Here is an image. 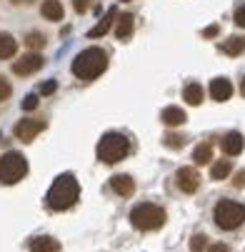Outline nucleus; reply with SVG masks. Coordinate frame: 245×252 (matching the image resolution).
Returning <instances> with one entry per match:
<instances>
[{
	"instance_id": "f257e3e1",
	"label": "nucleus",
	"mask_w": 245,
	"mask_h": 252,
	"mask_svg": "<svg viewBox=\"0 0 245 252\" xmlns=\"http://www.w3.org/2000/svg\"><path fill=\"white\" fill-rule=\"evenodd\" d=\"M78 195H80L78 180L70 175V172H65V175L55 177V183L50 185L45 200H48V207H50V210L63 212V210H68V207H73V205H75Z\"/></svg>"
},
{
	"instance_id": "f03ea898",
	"label": "nucleus",
	"mask_w": 245,
	"mask_h": 252,
	"mask_svg": "<svg viewBox=\"0 0 245 252\" xmlns=\"http://www.w3.org/2000/svg\"><path fill=\"white\" fill-rule=\"evenodd\" d=\"M105 67H108V55H105V50L88 48V50L75 55V60H73V75L78 80H95L98 75L105 73Z\"/></svg>"
},
{
	"instance_id": "7ed1b4c3",
	"label": "nucleus",
	"mask_w": 245,
	"mask_h": 252,
	"mask_svg": "<svg viewBox=\"0 0 245 252\" xmlns=\"http://www.w3.org/2000/svg\"><path fill=\"white\" fill-rule=\"evenodd\" d=\"M128 153H130V142L120 132H108L98 142V160L105 165H115V162L125 160Z\"/></svg>"
},
{
	"instance_id": "20e7f679",
	"label": "nucleus",
	"mask_w": 245,
	"mask_h": 252,
	"mask_svg": "<svg viewBox=\"0 0 245 252\" xmlns=\"http://www.w3.org/2000/svg\"><path fill=\"white\" fill-rule=\"evenodd\" d=\"M130 222H133L135 230H143V232L158 230V227L165 225V210L160 205H153V202L135 205L133 212H130Z\"/></svg>"
},
{
	"instance_id": "39448f33",
	"label": "nucleus",
	"mask_w": 245,
	"mask_h": 252,
	"mask_svg": "<svg viewBox=\"0 0 245 252\" xmlns=\"http://www.w3.org/2000/svg\"><path fill=\"white\" fill-rule=\"evenodd\" d=\"M213 220L220 230H238L245 220V205L233 200H220L213 210Z\"/></svg>"
},
{
	"instance_id": "423d86ee",
	"label": "nucleus",
	"mask_w": 245,
	"mask_h": 252,
	"mask_svg": "<svg viewBox=\"0 0 245 252\" xmlns=\"http://www.w3.org/2000/svg\"><path fill=\"white\" fill-rule=\"evenodd\" d=\"M25 175H28V160L20 153L10 150L0 158V183L3 185H15Z\"/></svg>"
},
{
	"instance_id": "0eeeda50",
	"label": "nucleus",
	"mask_w": 245,
	"mask_h": 252,
	"mask_svg": "<svg viewBox=\"0 0 245 252\" xmlns=\"http://www.w3.org/2000/svg\"><path fill=\"white\" fill-rule=\"evenodd\" d=\"M43 130H45V120H20L13 127V132L20 142H33L38 137V132H43Z\"/></svg>"
},
{
	"instance_id": "6e6552de",
	"label": "nucleus",
	"mask_w": 245,
	"mask_h": 252,
	"mask_svg": "<svg viewBox=\"0 0 245 252\" xmlns=\"http://www.w3.org/2000/svg\"><path fill=\"white\" fill-rule=\"evenodd\" d=\"M43 55L38 53H30V55H23L20 60L13 63V73L15 75H33V73H38V70L43 67Z\"/></svg>"
},
{
	"instance_id": "1a4fd4ad",
	"label": "nucleus",
	"mask_w": 245,
	"mask_h": 252,
	"mask_svg": "<svg viewBox=\"0 0 245 252\" xmlns=\"http://www.w3.org/2000/svg\"><path fill=\"white\" fill-rule=\"evenodd\" d=\"M175 180H178V188L185 192V195H193L200 185V175L195 167H180L178 175H175Z\"/></svg>"
},
{
	"instance_id": "9d476101",
	"label": "nucleus",
	"mask_w": 245,
	"mask_h": 252,
	"mask_svg": "<svg viewBox=\"0 0 245 252\" xmlns=\"http://www.w3.org/2000/svg\"><path fill=\"white\" fill-rule=\"evenodd\" d=\"M243 145H245V140H243V135H240V132H228V135L220 140L223 153H225V155H230V158L240 155V153H243Z\"/></svg>"
},
{
	"instance_id": "9b49d317",
	"label": "nucleus",
	"mask_w": 245,
	"mask_h": 252,
	"mask_svg": "<svg viewBox=\"0 0 245 252\" xmlns=\"http://www.w3.org/2000/svg\"><path fill=\"white\" fill-rule=\"evenodd\" d=\"M230 95H233V85H230V80H225V78H215L213 83H210V97H213V100L223 102V100H230Z\"/></svg>"
},
{
	"instance_id": "f8f14e48",
	"label": "nucleus",
	"mask_w": 245,
	"mask_h": 252,
	"mask_svg": "<svg viewBox=\"0 0 245 252\" xmlns=\"http://www.w3.org/2000/svg\"><path fill=\"white\" fill-rule=\"evenodd\" d=\"M160 120H163V125H168V127H178V125H183V123L188 120V115H185L183 107L170 105V107H165V110H163Z\"/></svg>"
},
{
	"instance_id": "ddd939ff",
	"label": "nucleus",
	"mask_w": 245,
	"mask_h": 252,
	"mask_svg": "<svg viewBox=\"0 0 245 252\" xmlns=\"http://www.w3.org/2000/svg\"><path fill=\"white\" fill-rule=\"evenodd\" d=\"M110 188L120 195V197H130L135 192V183L128 177V175H113L110 177Z\"/></svg>"
},
{
	"instance_id": "4468645a",
	"label": "nucleus",
	"mask_w": 245,
	"mask_h": 252,
	"mask_svg": "<svg viewBox=\"0 0 245 252\" xmlns=\"http://www.w3.org/2000/svg\"><path fill=\"white\" fill-rule=\"evenodd\" d=\"M115 18H118V8L113 5V8L108 10V15H105V18H103V20H100V23L88 32V38H100V35H105V32L110 30V25H113V20H115Z\"/></svg>"
},
{
	"instance_id": "2eb2a0df",
	"label": "nucleus",
	"mask_w": 245,
	"mask_h": 252,
	"mask_svg": "<svg viewBox=\"0 0 245 252\" xmlns=\"http://www.w3.org/2000/svg\"><path fill=\"white\" fill-rule=\"evenodd\" d=\"M18 53V40L10 32H0V60H8Z\"/></svg>"
},
{
	"instance_id": "dca6fc26",
	"label": "nucleus",
	"mask_w": 245,
	"mask_h": 252,
	"mask_svg": "<svg viewBox=\"0 0 245 252\" xmlns=\"http://www.w3.org/2000/svg\"><path fill=\"white\" fill-rule=\"evenodd\" d=\"M30 252H60V242L53 237H35L30 242Z\"/></svg>"
},
{
	"instance_id": "f3484780",
	"label": "nucleus",
	"mask_w": 245,
	"mask_h": 252,
	"mask_svg": "<svg viewBox=\"0 0 245 252\" xmlns=\"http://www.w3.org/2000/svg\"><path fill=\"white\" fill-rule=\"evenodd\" d=\"M40 13H43V18H48V20H63V15H65L60 0H45L43 8H40Z\"/></svg>"
},
{
	"instance_id": "a211bd4d",
	"label": "nucleus",
	"mask_w": 245,
	"mask_h": 252,
	"mask_svg": "<svg viewBox=\"0 0 245 252\" xmlns=\"http://www.w3.org/2000/svg\"><path fill=\"white\" fill-rule=\"evenodd\" d=\"M223 53L235 58V55H243L245 53V38H240V35H230V38L223 43Z\"/></svg>"
},
{
	"instance_id": "6ab92c4d",
	"label": "nucleus",
	"mask_w": 245,
	"mask_h": 252,
	"mask_svg": "<svg viewBox=\"0 0 245 252\" xmlns=\"http://www.w3.org/2000/svg\"><path fill=\"white\" fill-rule=\"evenodd\" d=\"M203 85H198V83H190V85H185V90H183V100L188 102V105H200L203 102Z\"/></svg>"
},
{
	"instance_id": "aec40b11",
	"label": "nucleus",
	"mask_w": 245,
	"mask_h": 252,
	"mask_svg": "<svg viewBox=\"0 0 245 252\" xmlns=\"http://www.w3.org/2000/svg\"><path fill=\"white\" fill-rule=\"evenodd\" d=\"M133 15L130 13H123L120 18H118V28H115V35L120 40H125V38H130V32H133Z\"/></svg>"
},
{
	"instance_id": "412c9836",
	"label": "nucleus",
	"mask_w": 245,
	"mask_h": 252,
	"mask_svg": "<svg viewBox=\"0 0 245 252\" xmlns=\"http://www.w3.org/2000/svg\"><path fill=\"white\" fill-rule=\"evenodd\" d=\"M230 170H233L230 160H218L213 167H210V177H213V180H225L230 175Z\"/></svg>"
},
{
	"instance_id": "4be33fe9",
	"label": "nucleus",
	"mask_w": 245,
	"mask_h": 252,
	"mask_svg": "<svg viewBox=\"0 0 245 252\" xmlns=\"http://www.w3.org/2000/svg\"><path fill=\"white\" fill-rule=\"evenodd\" d=\"M210 158H213V148H210L208 142L198 145V148H195V153H193V160H195V165H205V162H210Z\"/></svg>"
},
{
	"instance_id": "5701e85b",
	"label": "nucleus",
	"mask_w": 245,
	"mask_h": 252,
	"mask_svg": "<svg viewBox=\"0 0 245 252\" xmlns=\"http://www.w3.org/2000/svg\"><path fill=\"white\" fill-rule=\"evenodd\" d=\"M25 43H28V48H33V50H40V48H45V35H40V32H30Z\"/></svg>"
},
{
	"instance_id": "b1692460",
	"label": "nucleus",
	"mask_w": 245,
	"mask_h": 252,
	"mask_svg": "<svg viewBox=\"0 0 245 252\" xmlns=\"http://www.w3.org/2000/svg\"><path fill=\"white\" fill-rule=\"evenodd\" d=\"M163 142H165V148H170V150H178V148H183V145H185V140H183L180 135H175V132L165 135V137H163Z\"/></svg>"
},
{
	"instance_id": "393cba45",
	"label": "nucleus",
	"mask_w": 245,
	"mask_h": 252,
	"mask_svg": "<svg viewBox=\"0 0 245 252\" xmlns=\"http://www.w3.org/2000/svg\"><path fill=\"white\" fill-rule=\"evenodd\" d=\"M205 245H208V237H205V235H200V232L193 235V240H190V250H193V252H203Z\"/></svg>"
},
{
	"instance_id": "a878e982",
	"label": "nucleus",
	"mask_w": 245,
	"mask_h": 252,
	"mask_svg": "<svg viewBox=\"0 0 245 252\" xmlns=\"http://www.w3.org/2000/svg\"><path fill=\"white\" fill-rule=\"evenodd\" d=\"M10 93H13L10 83H8L3 75H0V102H3V100H8V97H10Z\"/></svg>"
},
{
	"instance_id": "bb28decb",
	"label": "nucleus",
	"mask_w": 245,
	"mask_h": 252,
	"mask_svg": "<svg viewBox=\"0 0 245 252\" xmlns=\"http://www.w3.org/2000/svg\"><path fill=\"white\" fill-rule=\"evenodd\" d=\"M35 107H38V95H25L23 110H35Z\"/></svg>"
},
{
	"instance_id": "cd10ccee",
	"label": "nucleus",
	"mask_w": 245,
	"mask_h": 252,
	"mask_svg": "<svg viewBox=\"0 0 245 252\" xmlns=\"http://www.w3.org/2000/svg\"><path fill=\"white\" fill-rule=\"evenodd\" d=\"M55 90H58V83H55V80H48V83L40 85V93H43V95H53Z\"/></svg>"
},
{
	"instance_id": "c85d7f7f",
	"label": "nucleus",
	"mask_w": 245,
	"mask_h": 252,
	"mask_svg": "<svg viewBox=\"0 0 245 252\" xmlns=\"http://www.w3.org/2000/svg\"><path fill=\"white\" fill-rule=\"evenodd\" d=\"M235 25L245 28V3H243V5H238V10H235Z\"/></svg>"
},
{
	"instance_id": "c756f323",
	"label": "nucleus",
	"mask_w": 245,
	"mask_h": 252,
	"mask_svg": "<svg viewBox=\"0 0 245 252\" xmlns=\"http://www.w3.org/2000/svg\"><path fill=\"white\" fill-rule=\"evenodd\" d=\"M73 5H75L78 13H85V10L90 8V0H73Z\"/></svg>"
},
{
	"instance_id": "7c9ffc66",
	"label": "nucleus",
	"mask_w": 245,
	"mask_h": 252,
	"mask_svg": "<svg viewBox=\"0 0 245 252\" xmlns=\"http://www.w3.org/2000/svg\"><path fill=\"white\" fill-rule=\"evenodd\" d=\"M218 30H220L218 25H210V28H205V32H203V35H205V38H215Z\"/></svg>"
},
{
	"instance_id": "2f4dec72",
	"label": "nucleus",
	"mask_w": 245,
	"mask_h": 252,
	"mask_svg": "<svg viewBox=\"0 0 245 252\" xmlns=\"http://www.w3.org/2000/svg\"><path fill=\"white\" fill-rule=\"evenodd\" d=\"M208 252H230V250H228V245H223V242H218V245H213V247H210Z\"/></svg>"
},
{
	"instance_id": "473e14b6",
	"label": "nucleus",
	"mask_w": 245,
	"mask_h": 252,
	"mask_svg": "<svg viewBox=\"0 0 245 252\" xmlns=\"http://www.w3.org/2000/svg\"><path fill=\"white\" fill-rule=\"evenodd\" d=\"M245 185V172H238L235 175V188H243Z\"/></svg>"
},
{
	"instance_id": "72a5a7b5",
	"label": "nucleus",
	"mask_w": 245,
	"mask_h": 252,
	"mask_svg": "<svg viewBox=\"0 0 245 252\" xmlns=\"http://www.w3.org/2000/svg\"><path fill=\"white\" fill-rule=\"evenodd\" d=\"M240 93L245 95V78H243V83H240Z\"/></svg>"
}]
</instances>
